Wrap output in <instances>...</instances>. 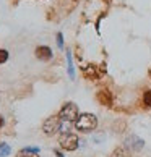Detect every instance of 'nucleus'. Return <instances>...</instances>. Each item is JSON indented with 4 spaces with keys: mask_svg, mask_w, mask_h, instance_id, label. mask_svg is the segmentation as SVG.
<instances>
[{
    "mask_svg": "<svg viewBox=\"0 0 151 157\" xmlns=\"http://www.w3.org/2000/svg\"><path fill=\"white\" fill-rule=\"evenodd\" d=\"M97 126V118L93 113H81L75 121V128L81 133H91Z\"/></svg>",
    "mask_w": 151,
    "mask_h": 157,
    "instance_id": "1",
    "label": "nucleus"
},
{
    "mask_svg": "<svg viewBox=\"0 0 151 157\" xmlns=\"http://www.w3.org/2000/svg\"><path fill=\"white\" fill-rule=\"evenodd\" d=\"M62 123H63V120L59 117V115H52V117H49V118L44 120L42 131H44L47 136H52V135H55L57 131L62 130Z\"/></svg>",
    "mask_w": 151,
    "mask_h": 157,
    "instance_id": "2",
    "label": "nucleus"
},
{
    "mask_svg": "<svg viewBox=\"0 0 151 157\" xmlns=\"http://www.w3.org/2000/svg\"><path fill=\"white\" fill-rule=\"evenodd\" d=\"M78 136L75 133H70V131H63L62 135L59 136V144L62 149L65 151H75L78 147Z\"/></svg>",
    "mask_w": 151,
    "mask_h": 157,
    "instance_id": "3",
    "label": "nucleus"
},
{
    "mask_svg": "<svg viewBox=\"0 0 151 157\" xmlns=\"http://www.w3.org/2000/svg\"><path fill=\"white\" fill-rule=\"evenodd\" d=\"M59 117L63 120V121H77V118L80 117L78 115V107L75 105L73 102H65L62 105L60 109V112H59Z\"/></svg>",
    "mask_w": 151,
    "mask_h": 157,
    "instance_id": "4",
    "label": "nucleus"
},
{
    "mask_svg": "<svg viewBox=\"0 0 151 157\" xmlns=\"http://www.w3.org/2000/svg\"><path fill=\"white\" fill-rule=\"evenodd\" d=\"M125 147L129 151H141L143 146H145V141L141 138H138L137 135H130L129 138L125 139Z\"/></svg>",
    "mask_w": 151,
    "mask_h": 157,
    "instance_id": "5",
    "label": "nucleus"
},
{
    "mask_svg": "<svg viewBox=\"0 0 151 157\" xmlns=\"http://www.w3.org/2000/svg\"><path fill=\"white\" fill-rule=\"evenodd\" d=\"M34 54H36V57L41 60V62H49L52 60V49L47 47V45H39V47H36V50H34Z\"/></svg>",
    "mask_w": 151,
    "mask_h": 157,
    "instance_id": "6",
    "label": "nucleus"
},
{
    "mask_svg": "<svg viewBox=\"0 0 151 157\" xmlns=\"http://www.w3.org/2000/svg\"><path fill=\"white\" fill-rule=\"evenodd\" d=\"M96 99H97V102H99L101 105H106V107H111L112 105V94L107 89H101L96 94Z\"/></svg>",
    "mask_w": 151,
    "mask_h": 157,
    "instance_id": "7",
    "label": "nucleus"
},
{
    "mask_svg": "<svg viewBox=\"0 0 151 157\" xmlns=\"http://www.w3.org/2000/svg\"><path fill=\"white\" fill-rule=\"evenodd\" d=\"M16 157H39V147H25L16 154Z\"/></svg>",
    "mask_w": 151,
    "mask_h": 157,
    "instance_id": "8",
    "label": "nucleus"
},
{
    "mask_svg": "<svg viewBox=\"0 0 151 157\" xmlns=\"http://www.w3.org/2000/svg\"><path fill=\"white\" fill-rule=\"evenodd\" d=\"M83 73H85V76L88 78V79H97V78H99V73L96 71V67L94 65L85 67L83 68Z\"/></svg>",
    "mask_w": 151,
    "mask_h": 157,
    "instance_id": "9",
    "label": "nucleus"
},
{
    "mask_svg": "<svg viewBox=\"0 0 151 157\" xmlns=\"http://www.w3.org/2000/svg\"><path fill=\"white\" fill-rule=\"evenodd\" d=\"M65 55H67V63H68V67H67V70H68V76H70L72 79H75V68H73L72 52H70V49H67V50H65Z\"/></svg>",
    "mask_w": 151,
    "mask_h": 157,
    "instance_id": "10",
    "label": "nucleus"
},
{
    "mask_svg": "<svg viewBox=\"0 0 151 157\" xmlns=\"http://www.w3.org/2000/svg\"><path fill=\"white\" fill-rule=\"evenodd\" d=\"M112 157H129V149L127 147H117L112 152Z\"/></svg>",
    "mask_w": 151,
    "mask_h": 157,
    "instance_id": "11",
    "label": "nucleus"
},
{
    "mask_svg": "<svg viewBox=\"0 0 151 157\" xmlns=\"http://www.w3.org/2000/svg\"><path fill=\"white\" fill-rule=\"evenodd\" d=\"M11 154V147L5 143H0V157H7Z\"/></svg>",
    "mask_w": 151,
    "mask_h": 157,
    "instance_id": "12",
    "label": "nucleus"
},
{
    "mask_svg": "<svg viewBox=\"0 0 151 157\" xmlns=\"http://www.w3.org/2000/svg\"><path fill=\"white\" fill-rule=\"evenodd\" d=\"M143 104L145 107H151V91H146L143 94Z\"/></svg>",
    "mask_w": 151,
    "mask_h": 157,
    "instance_id": "13",
    "label": "nucleus"
},
{
    "mask_svg": "<svg viewBox=\"0 0 151 157\" xmlns=\"http://www.w3.org/2000/svg\"><path fill=\"white\" fill-rule=\"evenodd\" d=\"M7 60H8V50L0 49V65H2V63H5Z\"/></svg>",
    "mask_w": 151,
    "mask_h": 157,
    "instance_id": "14",
    "label": "nucleus"
},
{
    "mask_svg": "<svg viewBox=\"0 0 151 157\" xmlns=\"http://www.w3.org/2000/svg\"><path fill=\"white\" fill-rule=\"evenodd\" d=\"M57 47H59L60 50H63V36H62V33H57Z\"/></svg>",
    "mask_w": 151,
    "mask_h": 157,
    "instance_id": "15",
    "label": "nucleus"
},
{
    "mask_svg": "<svg viewBox=\"0 0 151 157\" xmlns=\"http://www.w3.org/2000/svg\"><path fill=\"white\" fill-rule=\"evenodd\" d=\"M5 125V120H3V117H0V128H2Z\"/></svg>",
    "mask_w": 151,
    "mask_h": 157,
    "instance_id": "16",
    "label": "nucleus"
},
{
    "mask_svg": "<svg viewBox=\"0 0 151 157\" xmlns=\"http://www.w3.org/2000/svg\"><path fill=\"white\" fill-rule=\"evenodd\" d=\"M54 152L57 154V157H63V155H62V152H60V151H57V149H55V151H54Z\"/></svg>",
    "mask_w": 151,
    "mask_h": 157,
    "instance_id": "17",
    "label": "nucleus"
},
{
    "mask_svg": "<svg viewBox=\"0 0 151 157\" xmlns=\"http://www.w3.org/2000/svg\"><path fill=\"white\" fill-rule=\"evenodd\" d=\"M106 2H111V0H106Z\"/></svg>",
    "mask_w": 151,
    "mask_h": 157,
    "instance_id": "18",
    "label": "nucleus"
}]
</instances>
